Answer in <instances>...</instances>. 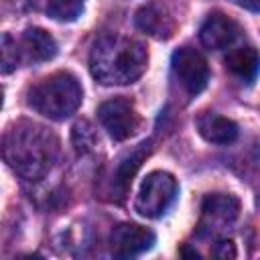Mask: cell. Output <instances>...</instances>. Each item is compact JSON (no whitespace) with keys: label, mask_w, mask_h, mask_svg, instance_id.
<instances>
[{"label":"cell","mask_w":260,"mask_h":260,"mask_svg":"<svg viewBox=\"0 0 260 260\" xmlns=\"http://www.w3.org/2000/svg\"><path fill=\"white\" fill-rule=\"evenodd\" d=\"M57 152V136L35 122L22 120L4 136V158L26 181H37L47 175Z\"/></svg>","instance_id":"obj_1"},{"label":"cell","mask_w":260,"mask_h":260,"mask_svg":"<svg viewBox=\"0 0 260 260\" xmlns=\"http://www.w3.org/2000/svg\"><path fill=\"white\" fill-rule=\"evenodd\" d=\"M148 53L140 41L122 35L100 37L89 55V69L102 85L134 83L146 69Z\"/></svg>","instance_id":"obj_2"},{"label":"cell","mask_w":260,"mask_h":260,"mask_svg":"<svg viewBox=\"0 0 260 260\" xmlns=\"http://www.w3.org/2000/svg\"><path fill=\"white\" fill-rule=\"evenodd\" d=\"M83 91L75 75L69 71H57L45 79H41L37 85H32L26 93L28 106L49 118V120H65L69 118L81 104Z\"/></svg>","instance_id":"obj_3"},{"label":"cell","mask_w":260,"mask_h":260,"mask_svg":"<svg viewBox=\"0 0 260 260\" xmlns=\"http://www.w3.org/2000/svg\"><path fill=\"white\" fill-rule=\"evenodd\" d=\"M177 181L171 173L152 171L144 177L138 197H136V211L144 217H160L177 197Z\"/></svg>","instance_id":"obj_4"},{"label":"cell","mask_w":260,"mask_h":260,"mask_svg":"<svg viewBox=\"0 0 260 260\" xmlns=\"http://www.w3.org/2000/svg\"><path fill=\"white\" fill-rule=\"evenodd\" d=\"M171 65L175 77L189 95H197L205 89L209 81V65L199 51L193 47H181L173 53Z\"/></svg>","instance_id":"obj_5"},{"label":"cell","mask_w":260,"mask_h":260,"mask_svg":"<svg viewBox=\"0 0 260 260\" xmlns=\"http://www.w3.org/2000/svg\"><path fill=\"white\" fill-rule=\"evenodd\" d=\"M98 118L114 140H126L138 128V114L134 110V104L126 98L104 102L98 108Z\"/></svg>","instance_id":"obj_6"},{"label":"cell","mask_w":260,"mask_h":260,"mask_svg":"<svg viewBox=\"0 0 260 260\" xmlns=\"http://www.w3.org/2000/svg\"><path fill=\"white\" fill-rule=\"evenodd\" d=\"M154 234L148 228H142L138 223H120L112 232V254L118 258H134L142 252L150 250L154 244Z\"/></svg>","instance_id":"obj_7"},{"label":"cell","mask_w":260,"mask_h":260,"mask_svg":"<svg viewBox=\"0 0 260 260\" xmlns=\"http://www.w3.org/2000/svg\"><path fill=\"white\" fill-rule=\"evenodd\" d=\"M240 32H242L240 24L234 18H230L221 12H213L203 20V24L199 28V39L207 49L217 51V49L230 47L240 37Z\"/></svg>","instance_id":"obj_8"},{"label":"cell","mask_w":260,"mask_h":260,"mask_svg":"<svg viewBox=\"0 0 260 260\" xmlns=\"http://www.w3.org/2000/svg\"><path fill=\"white\" fill-rule=\"evenodd\" d=\"M199 134L211 144H232L238 138V124L225 116L203 112L197 118Z\"/></svg>","instance_id":"obj_9"},{"label":"cell","mask_w":260,"mask_h":260,"mask_svg":"<svg viewBox=\"0 0 260 260\" xmlns=\"http://www.w3.org/2000/svg\"><path fill=\"white\" fill-rule=\"evenodd\" d=\"M148 154H150V142H140L118 162V167L114 171V179H112V189L118 195V199H124V195L128 193V189L132 185V177L136 175V171L140 169L142 160Z\"/></svg>","instance_id":"obj_10"},{"label":"cell","mask_w":260,"mask_h":260,"mask_svg":"<svg viewBox=\"0 0 260 260\" xmlns=\"http://www.w3.org/2000/svg\"><path fill=\"white\" fill-rule=\"evenodd\" d=\"M136 26L156 39H169L175 30L173 18L158 4H146L136 12Z\"/></svg>","instance_id":"obj_11"},{"label":"cell","mask_w":260,"mask_h":260,"mask_svg":"<svg viewBox=\"0 0 260 260\" xmlns=\"http://www.w3.org/2000/svg\"><path fill=\"white\" fill-rule=\"evenodd\" d=\"M20 43L24 47V49H20V53H24L26 59L32 61V63H43V61H49V59H53L57 55L55 39L47 30H43L39 26L26 28Z\"/></svg>","instance_id":"obj_12"},{"label":"cell","mask_w":260,"mask_h":260,"mask_svg":"<svg viewBox=\"0 0 260 260\" xmlns=\"http://www.w3.org/2000/svg\"><path fill=\"white\" fill-rule=\"evenodd\" d=\"M225 67L238 79L252 83L260 73V55L254 47H238L232 49L225 57Z\"/></svg>","instance_id":"obj_13"},{"label":"cell","mask_w":260,"mask_h":260,"mask_svg":"<svg viewBox=\"0 0 260 260\" xmlns=\"http://www.w3.org/2000/svg\"><path fill=\"white\" fill-rule=\"evenodd\" d=\"M201 211H203V217L209 219V223L211 221L232 223L240 213V201L228 193H211L203 199Z\"/></svg>","instance_id":"obj_14"},{"label":"cell","mask_w":260,"mask_h":260,"mask_svg":"<svg viewBox=\"0 0 260 260\" xmlns=\"http://www.w3.org/2000/svg\"><path fill=\"white\" fill-rule=\"evenodd\" d=\"M30 4L59 22H71L83 12V0H30Z\"/></svg>","instance_id":"obj_15"},{"label":"cell","mask_w":260,"mask_h":260,"mask_svg":"<svg viewBox=\"0 0 260 260\" xmlns=\"http://www.w3.org/2000/svg\"><path fill=\"white\" fill-rule=\"evenodd\" d=\"M20 49L16 45V41H12V37L8 32L2 35V73H10L18 67L20 63Z\"/></svg>","instance_id":"obj_16"},{"label":"cell","mask_w":260,"mask_h":260,"mask_svg":"<svg viewBox=\"0 0 260 260\" xmlns=\"http://www.w3.org/2000/svg\"><path fill=\"white\" fill-rule=\"evenodd\" d=\"M73 142L77 146V150H89L95 144V134L91 130V126L87 122H79L73 128Z\"/></svg>","instance_id":"obj_17"},{"label":"cell","mask_w":260,"mask_h":260,"mask_svg":"<svg viewBox=\"0 0 260 260\" xmlns=\"http://www.w3.org/2000/svg\"><path fill=\"white\" fill-rule=\"evenodd\" d=\"M213 256L215 258H236V248L232 244V240H221L215 244V250H213Z\"/></svg>","instance_id":"obj_18"},{"label":"cell","mask_w":260,"mask_h":260,"mask_svg":"<svg viewBox=\"0 0 260 260\" xmlns=\"http://www.w3.org/2000/svg\"><path fill=\"white\" fill-rule=\"evenodd\" d=\"M238 6L246 8V10H252V12H260V0H234Z\"/></svg>","instance_id":"obj_19"}]
</instances>
